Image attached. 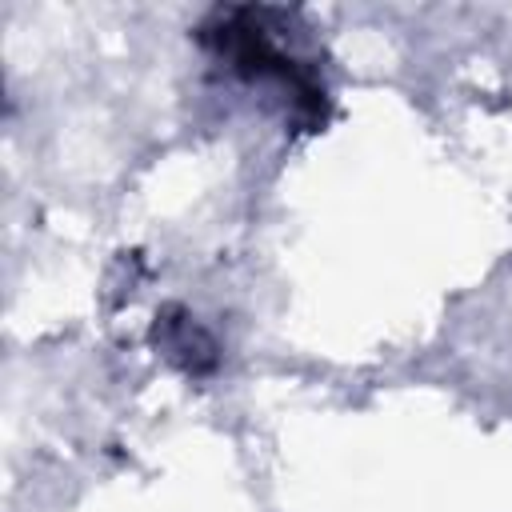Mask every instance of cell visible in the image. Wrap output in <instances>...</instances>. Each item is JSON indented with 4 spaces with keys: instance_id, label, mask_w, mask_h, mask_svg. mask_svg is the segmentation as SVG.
Returning <instances> with one entry per match:
<instances>
[{
    "instance_id": "6da1fadb",
    "label": "cell",
    "mask_w": 512,
    "mask_h": 512,
    "mask_svg": "<svg viewBox=\"0 0 512 512\" xmlns=\"http://www.w3.org/2000/svg\"><path fill=\"white\" fill-rule=\"evenodd\" d=\"M272 8H216L200 24V40L216 48L240 76L248 80H280L292 92L296 116L308 128H320L328 120V92L312 76L308 64H300L292 52H284L268 32Z\"/></svg>"
},
{
    "instance_id": "7a4b0ae2",
    "label": "cell",
    "mask_w": 512,
    "mask_h": 512,
    "mask_svg": "<svg viewBox=\"0 0 512 512\" xmlns=\"http://www.w3.org/2000/svg\"><path fill=\"white\" fill-rule=\"evenodd\" d=\"M152 340H156L160 352H164L168 360H176L184 372H208V368L216 364V344H212V336H208L192 316H184L180 308H168L164 316H156Z\"/></svg>"
}]
</instances>
